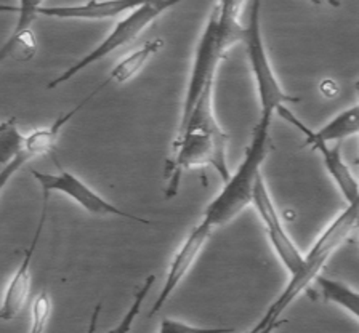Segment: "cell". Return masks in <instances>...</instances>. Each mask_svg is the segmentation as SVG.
Returning a JSON list of instances; mask_svg holds the SVG:
<instances>
[{
	"label": "cell",
	"instance_id": "obj_2",
	"mask_svg": "<svg viewBox=\"0 0 359 333\" xmlns=\"http://www.w3.org/2000/svg\"><path fill=\"white\" fill-rule=\"evenodd\" d=\"M243 7L244 5L239 2H218L213 5L196 48L178 127L188 122L205 90L213 87L218 66L228 50L244 42L245 25L239 20Z\"/></svg>",
	"mask_w": 359,
	"mask_h": 333
},
{
	"label": "cell",
	"instance_id": "obj_24",
	"mask_svg": "<svg viewBox=\"0 0 359 333\" xmlns=\"http://www.w3.org/2000/svg\"><path fill=\"white\" fill-rule=\"evenodd\" d=\"M358 231H359V226H358Z\"/></svg>",
	"mask_w": 359,
	"mask_h": 333
},
{
	"label": "cell",
	"instance_id": "obj_9",
	"mask_svg": "<svg viewBox=\"0 0 359 333\" xmlns=\"http://www.w3.org/2000/svg\"><path fill=\"white\" fill-rule=\"evenodd\" d=\"M212 228L205 222H202L199 224H196L193 229L189 231V234L182 245H180L178 250L173 255L170 264H168L167 269V276L164 279V284H162V289L157 295L156 301L151 308L149 315H154L156 313H159L162 308L165 306V303L170 300L173 293L180 287V284L184 280V278L189 274L191 268L194 266V263L198 261V258L201 255L202 248H204L205 242L209 240V237L212 234Z\"/></svg>",
	"mask_w": 359,
	"mask_h": 333
},
{
	"label": "cell",
	"instance_id": "obj_7",
	"mask_svg": "<svg viewBox=\"0 0 359 333\" xmlns=\"http://www.w3.org/2000/svg\"><path fill=\"white\" fill-rule=\"evenodd\" d=\"M32 177L41 186L43 197H48L52 193H60L66 197H69L71 201H74L79 207H82L83 210L90 215L95 217H119L126 219H133L137 223L149 224L151 222L146 218H140L132 213L121 210L119 207L111 204L109 201H106L104 197H101L97 191H93L88 184L82 182L81 178L76 177L74 173L65 170L60 167L58 173H45L32 170Z\"/></svg>",
	"mask_w": 359,
	"mask_h": 333
},
{
	"label": "cell",
	"instance_id": "obj_19",
	"mask_svg": "<svg viewBox=\"0 0 359 333\" xmlns=\"http://www.w3.org/2000/svg\"><path fill=\"white\" fill-rule=\"evenodd\" d=\"M50 314H52V298H50L47 290H42L32 303L29 333H43Z\"/></svg>",
	"mask_w": 359,
	"mask_h": 333
},
{
	"label": "cell",
	"instance_id": "obj_22",
	"mask_svg": "<svg viewBox=\"0 0 359 333\" xmlns=\"http://www.w3.org/2000/svg\"><path fill=\"white\" fill-rule=\"evenodd\" d=\"M100 313H101V304L98 303L97 306H95L93 313H92V318H90V324H88V329L87 333H95L97 330V325H98V318H100Z\"/></svg>",
	"mask_w": 359,
	"mask_h": 333
},
{
	"label": "cell",
	"instance_id": "obj_14",
	"mask_svg": "<svg viewBox=\"0 0 359 333\" xmlns=\"http://www.w3.org/2000/svg\"><path fill=\"white\" fill-rule=\"evenodd\" d=\"M303 137H305V144L311 146L314 151L319 152L325 170L330 175V178L334 179L335 186L339 188L341 196H344L346 204H353L359 197V179L353 177L351 170L348 168L344 157H341L340 143H337L332 148L327 143H323V141L313 138L306 133H303Z\"/></svg>",
	"mask_w": 359,
	"mask_h": 333
},
{
	"label": "cell",
	"instance_id": "obj_6",
	"mask_svg": "<svg viewBox=\"0 0 359 333\" xmlns=\"http://www.w3.org/2000/svg\"><path fill=\"white\" fill-rule=\"evenodd\" d=\"M178 2L172 0V2H140V5L130 13L123 16L121 21L116 22V26L112 27V31L108 34V37L103 42L97 45L92 52H88L86 56H82L81 60L76 61L74 64H71L65 72H61L58 77H55L52 82L48 83L50 90L58 88L63 83L69 82L71 79L81 74L82 71H86L87 67L98 63L106 56L111 55L116 50L126 47L127 43L133 42L140 34H142L151 22H154L157 18H161L167 10L177 7Z\"/></svg>",
	"mask_w": 359,
	"mask_h": 333
},
{
	"label": "cell",
	"instance_id": "obj_17",
	"mask_svg": "<svg viewBox=\"0 0 359 333\" xmlns=\"http://www.w3.org/2000/svg\"><path fill=\"white\" fill-rule=\"evenodd\" d=\"M37 53V39L32 29L13 31L0 48V61L27 63Z\"/></svg>",
	"mask_w": 359,
	"mask_h": 333
},
{
	"label": "cell",
	"instance_id": "obj_3",
	"mask_svg": "<svg viewBox=\"0 0 359 333\" xmlns=\"http://www.w3.org/2000/svg\"><path fill=\"white\" fill-rule=\"evenodd\" d=\"M271 122L273 117L260 116L252 132L250 143L245 148L243 162L204 210L202 222H205L212 229L233 222L245 207L254 202L257 183L262 178V165L268 156Z\"/></svg>",
	"mask_w": 359,
	"mask_h": 333
},
{
	"label": "cell",
	"instance_id": "obj_11",
	"mask_svg": "<svg viewBox=\"0 0 359 333\" xmlns=\"http://www.w3.org/2000/svg\"><path fill=\"white\" fill-rule=\"evenodd\" d=\"M47 204H48V197H43L41 219H39V223H37L36 233H34L29 247L25 250V257H22L18 269H16L13 278H11L8 282L7 289H5L2 308H0V319L5 320V322H10V320L18 319L21 313L25 311L27 298H29L31 266H32L34 253H36L37 244H39V240H41L45 222H47V207H48Z\"/></svg>",
	"mask_w": 359,
	"mask_h": 333
},
{
	"label": "cell",
	"instance_id": "obj_1",
	"mask_svg": "<svg viewBox=\"0 0 359 333\" xmlns=\"http://www.w3.org/2000/svg\"><path fill=\"white\" fill-rule=\"evenodd\" d=\"M228 141L213 112V87L205 90L193 114L184 125L178 127L173 157L167 167V197L177 193L178 178L184 170L198 167H212L223 183H226L231 172L228 167Z\"/></svg>",
	"mask_w": 359,
	"mask_h": 333
},
{
	"label": "cell",
	"instance_id": "obj_5",
	"mask_svg": "<svg viewBox=\"0 0 359 333\" xmlns=\"http://www.w3.org/2000/svg\"><path fill=\"white\" fill-rule=\"evenodd\" d=\"M243 43L245 47L247 60H249L252 77L255 81L260 116L273 117L280 106H285V103H297L299 98L285 93L276 72L273 69L265 39H263L260 2L249 4V18H247Z\"/></svg>",
	"mask_w": 359,
	"mask_h": 333
},
{
	"label": "cell",
	"instance_id": "obj_18",
	"mask_svg": "<svg viewBox=\"0 0 359 333\" xmlns=\"http://www.w3.org/2000/svg\"><path fill=\"white\" fill-rule=\"evenodd\" d=\"M0 140H2L0 141V151H2L0 165H2V168H7L18 159L22 149V143H25V135L20 132L15 117L0 123Z\"/></svg>",
	"mask_w": 359,
	"mask_h": 333
},
{
	"label": "cell",
	"instance_id": "obj_8",
	"mask_svg": "<svg viewBox=\"0 0 359 333\" xmlns=\"http://www.w3.org/2000/svg\"><path fill=\"white\" fill-rule=\"evenodd\" d=\"M252 205L255 207L258 217H260L263 226H265L268 240L274 253H276V257L279 258V261L287 269L290 278L299 274L303 268V263H305V255L300 252V248L297 247L295 242L289 236L287 229H285L283 218H280L278 208L274 205L273 197L269 194L263 177L257 183Z\"/></svg>",
	"mask_w": 359,
	"mask_h": 333
},
{
	"label": "cell",
	"instance_id": "obj_12",
	"mask_svg": "<svg viewBox=\"0 0 359 333\" xmlns=\"http://www.w3.org/2000/svg\"><path fill=\"white\" fill-rule=\"evenodd\" d=\"M276 114H279L280 118H284L285 122L290 123L292 127H295L299 132L303 135H310V137L316 138L323 143H330V141H344L350 137H355V135H359V104L358 106H351L345 111H341L337 114L334 118L323 125L318 132H313L311 128H308L305 123H303L299 117H297L294 112L289 111L285 106H280L278 109Z\"/></svg>",
	"mask_w": 359,
	"mask_h": 333
},
{
	"label": "cell",
	"instance_id": "obj_20",
	"mask_svg": "<svg viewBox=\"0 0 359 333\" xmlns=\"http://www.w3.org/2000/svg\"><path fill=\"white\" fill-rule=\"evenodd\" d=\"M157 333H234V329H229V327H198L178 319L164 318L161 320Z\"/></svg>",
	"mask_w": 359,
	"mask_h": 333
},
{
	"label": "cell",
	"instance_id": "obj_10",
	"mask_svg": "<svg viewBox=\"0 0 359 333\" xmlns=\"http://www.w3.org/2000/svg\"><path fill=\"white\" fill-rule=\"evenodd\" d=\"M106 86H108L106 82L101 83L100 87L95 88V92L92 95H88L86 100H82L81 103H79V106L72 108L69 112H66V114H61L60 117H56V121L50 127L39 128V130H36V132H32L31 135H25V143H22V149H21V154L18 156V159H16L7 168H2V170H0V191L5 189V186L8 184L10 179L13 178L15 175L26 165L27 162H31L32 159H36V157H39V156H43V154H48V152H52L55 149L56 141H58V137H60L63 127H66L67 123L71 122V118L74 117L77 112H81L83 106H86L90 100H93L95 95H97L100 90Z\"/></svg>",
	"mask_w": 359,
	"mask_h": 333
},
{
	"label": "cell",
	"instance_id": "obj_16",
	"mask_svg": "<svg viewBox=\"0 0 359 333\" xmlns=\"http://www.w3.org/2000/svg\"><path fill=\"white\" fill-rule=\"evenodd\" d=\"M316 282L319 293L324 298V301L337 304L346 313H350L353 318L359 320V292L353 289V287L344 284L340 280H334L325 278V276H319L314 280Z\"/></svg>",
	"mask_w": 359,
	"mask_h": 333
},
{
	"label": "cell",
	"instance_id": "obj_21",
	"mask_svg": "<svg viewBox=\"0 0 359 333\" xmlns=\"http://www.w3.org/2000/svg\"><path fill=\"white\" fill-rule=\"evenodd\" d=\"M321 92L325 95V97H335L339 93V87L334 81H324L321 83Z\"/></svg>",
	"mask_w": 359,
	"mask_h": 333
},
{
	"label": "cell",
	"instance_id": "obj_23",
	"mask_svg": "<svg viewBox=\"0 0 359 333\" xmlns=\"http://www.w3.org/2000/svg\"><path fill=\"white\" fill-rule=\"evenodd\" d=\"M355 88H356V95H358V101H359V79H358V82L355 83Z\"/></svg>",
	"mask_w": 359,
	"mask_h": 333
},
{
	"label": "cell",
	"instance_id": "obj_13",
	"mask_svg": "<svg viewBox=\"0 0 359 333\" xmlns=\"http://www.w3.org/2000/svg\"><path fill=\"white\" fill-rule=\"evenodd\" d=\"M140 4L127 2V0H108V2H87L82 5H43L41 16L55 20H86L100 21L117 18L121 15H128Z\"/></svg>",
	"mask_w": 359,
	"mask_h": 333
},
{
	"label": "cell",
	"instance_id": "obj_4",
	"mask_svg": "<svg viewBox=\"0 0 359 333\" xmlns=\"http://www.w3.org/2000/svg\"><path fill=\"white\" fill-rule=\"evenodd\" d=\"M359 226V197L348 204L344 212L334 218L332 223L327 224L316 240H314L310 252L305 255V263L299 274L292 276L289 284L285 285L283 293L274 300V303L266 309V313L260 319L263 324H280V315L287 309L303 292L308 289L311 282L321 276V271L334 253L345 244L353 231Z\"/></svg>",
	"mask_w": 359,
	"mask_h": 333
},
{
	"label": "cell",
	"instance_id": "obj_15",
	"mask_svg": "<svg viewBox=\"0 0 359 333\" xmlns=\"http://www.w3.org/2000/svg\"><path fill=\"white\" fill-rule=\"evenodd\" d=\"M162 47H164V41L162 39H153V41H148L146 42L142 48H138L137 52H133L132 55H127L126 58L121 60L119 63L114 66V69L111 71L109 77L106 79V83H127L128 81H132V79L140 74V71L143 69L146 66V63L153 58V56L161 52Z\"/></svg>",
	"mask_w": 359,
	"mask_h": 333
}]
</instances>
